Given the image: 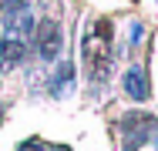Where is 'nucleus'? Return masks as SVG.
<instances>
[{
	"instance_id": "1",
	"label": "nucleus",
	"mask_w": 158,
	"mask_h": 151,
	"mask_svg": "<svg viewBox=\"0 0 158 151\" xmlns=\"http://www.w3.org/2000/svg\"><path fill=\"white\" fill-rule=\"evenodd\" d=\"M118 128H121V138H125L121 151H138L145 141H152V134L158 128V118L148 114V111H128V114H121Z\"/></svg>"
},
{
	"instance_id": "2",
	"label": "nucleus",
	"mask_w": 158,
	"mask_h": 151,
	"mask_svg": "<svg viewBox=\"0 0 158 151\" xmlns=\"http://www.w3.org/2000/svg\"><path fill=\"white\" fill-rule=\"evenodd\" d=\"M34 51H37V57L44 60V64H54V60L64 54V30L61 24L54 20V17H44V20H37V27H34Z\"/></svg>"
},
{
	"instance_id": "3",
	"label": "nucleus",
	"mask_w": 158,
	"mask_h": 151,
	"mask_svg": "<svg viewBox=\"0 0 158 151\" xmlns=\"http://www.w3.org/2000/svg\"><path fill=\"white\" fill-rule=\"evenodd\" d=\"M121 91H125L135 104H145V101L152 97V81H148L145 64H131L125 74H121Z\"/></svg>"
},
{
	"instance_id": "4",
	"label": "nucleus",
	"mask_w": 158,
	"mask_h": 151,
	"mask_svg": "<svg viewBox=\"0 0 158 151\" xmlns=\"http://www.w3.org/2000/svg\"><path fill=\"white\" fill-rule=\"evenodd\" d=\"M27 60V40L24 37H3L0 40V74H10L14 67H20Z\"/></svg>"
},
{
	"instance_id": "5",
	"label": "nucleus",
	"mask_w": 158,
	"mask_h": 151,
	"mask_svg": "<svg viewBox=\"0 0 158 151\" xmlns=\"http://www.w3.org/2000/svg\"><path fill=\"white\" fill-rule=\"evenodd\" d=\"M71 91H74V64L71 60H61L57 71L47 77V94L51 97H67Z\"/></svg>"
},
{
	"instance_id": "6",
	"label": "nucleus",
	"mask_w": 158,
	"mask_h": 151,
	"mask_svg": "<svg viewBox=\"0 0 158 151\" xmlns=\"http://www.w3.org/2000/svg\"><path fill=\"white\" fill-rule=\"evenodd\" d=\"M141 37H145V24H141V20H131V24H128V47H138Z\"/></svg>"
},
{
	"instance_id": "7",
	"label": "nucleus",
	"mask_w": 158,
	"mask_h": 151,
	"mask_svg": "<svg viewBox=\"0 0 158 151\" xmlns=\"http://www.w3.org/2000/svg\"><path fill=\"white\" fill-rule=\"evenodd\" d=\"M17 151H47V145L40 141V138H27V141H20Z\"/></svg>"
},
{
	"instance_id": "8",
	"label": "nucleus",
	"mask_w": 158,
	"mask_h": 151,
	"mask_svg": "<svg viewBox=\"0 0 158 151\" xmlns=\"http://www.w3.org/2000/svg\"><path fill=\"white\" fill-rule=\"evenodd\" d=\"M47 151H71L67 145H54V148H47Z\"/></svg>"
},
{
	"instance_id": "9",
	"label": "nucleus",
	"mask_w": 158,
	"mask_h": 151,
	"mask_svg": "<svg viewBox=\"0 0 158 151\" xmlns=\"http://www.w3.org/2000/svg\"><path fill=\"white\" fill-rule=\"evenodd\" d=\"M152 145H155V148H158V131H155V134H152Z\"/></svg>"
},
{
	"instance_id": "10",
	"label": "nucleus",
	"mask_w": 158,
	"mask_h": 151,
	"mask_svg": "<svg viewBox=\"0 0 158 151\" xmlns=\"http://www.w3.org/2000/svg\"><path fill=\"white\" fill-rule=\"evenodd\" d=\"M0 121H3V108H0Z\"/></svg>"
}]
</instances>
